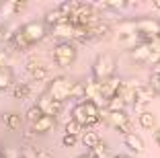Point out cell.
<instances>
[{"label": "cell", "instance_id": "1", "mask_svg": "<svg viewBox=\"0 0 160 158\" xmlns=\"http://www.w3.org/2000/svg\"><path fill=\"white\" fill-rule=\"evenodd\" d=\"M113 74H115V58H113V54H109V51L99 54V56L94 58V62H92V78L99 84H103V82H107V80L113 78Z\"/></svg>", "mask_w": 160, "mask_h": 158}, {"label": "cell", "instance_id": "2", "mask_svg": "<svg viewBox=\"0 0 160 158\" xmlns=\"http://www.w3.org/2000/svg\"><path fill=\"white\" fill-rule=\"evenodd\" d=\"M74 86H76V82H72L70 78H66V76H56L52 82L47 84V93L45 94L49 99H53V101H58V103H64L66 99L72 97Z\"/></svg>", "mask_w": 160, "mask_h": 158}, {"label": "cell", "instance_id": "3", "mask_svg": "<svg viewBox=\"0 0 160 158\" xmlns=\"http://www.w3.org/2000/svg\"><path fill=\"white\" fill-rule=\"evenodd\" d=\"M76 60V47L70 41H60L53 47V62L60 68H68L72 62Z\"/></svg>", "mask_w": 160, "mask_h": 158}, {"label": "cell", "instance_id": "4", "mask_svg": "<svg viewBox=\"0 0 160 158\" xmlns=\"http://www.w3.org/2000/svg\"><path fill=\"white\" fill-rule=\"evenodd\" d=\"M136 27H138V35L146 43L160 37V23L156 19H136Z\"/></svg>", "mask_w": 160, "mask_h": 158}, {"label": "cell", "instance_id": "5", "mask_svg": "<svg viewBox=\"0 0 160 158\" xmlns=\"http://www.w3.org/2000/svg\"><path fill=\"white\" fill-rule=\"evenodd\" d=\"M105 119H107L115 130L121 131V134H125V135L133 134L132 131V119H129V115H127L125 111H105Z\"/></svg>", "mask_w": 160, "mask_h": 158}, {"label": "cell", "instance_id": "6", "mask_svg": "<svg viewBox=\"0 0 160 158\" xmlns=\"http://www.w3.org/2000/svg\"><path fill=\"white\" fill-rule=\"evenodd\" d=\"M23 33H25V37L29 39V43H37L41 41L43 37H45V23H37V21H31V23L23 25Z\"/></svg>", "mask_w": 160, "mask_h": 158}, {"label": "cell", "instance_id": "7", "mask_svg": "<svg viewBox=\"0 0 160 158\" xmlns=\"http://www.w3.org/2000/svg\"><path fill=\"white\" fill-rule=\"evenodd\" d=\"M35 105L41 109L43 115H52V117H56V115H60V111H62V103H58V101H53V99H49L47 94L39 97Z\"/></svg>", "mask_w": 160, "mask_h": 158}, {"label": "cell", "instance_id": "8", "mask_svg": "<svg viewBox=\"0 0 160 158\" xmlns=\"http://www.w3.org/2000/svg\"><path fill=\"white\" fill-rule=\"evenodd\" d=\"M52 35H53V37H60V39H66V41H70V39L76 37V27L70 23V21H64V23L52 27Z\"/></svg>", "mask_w": 160, "mask_h": 158}, {"label": "cell", "instance_id": "9", "mask_svg": "<svg viewBox=\"0 0 160 158\" xmlns=\"http://www.w3.org/2000/svg\"><path fill=\"white\" fill-rule=\"evenodd\" d=\"M154 97H156V90L152 89L150 84H142V86L136 89V103H133V105H136L138 109H142V105L150 103Z\"/></svg>", "mask_w": 160, "mask_h": 158}, {"label": "cell", "instance_id": "10", "mask_svg": "<svg viewBox=\"0 0 160 158\" xmlns=\"http://www.w3.org/2000/svg\"><path fill=\"white\" fill-rule=\"evenodd\" d=\"M88 29V39L94 37V39H101V37H107L109 33H111V25L107 23V21H97V23H92Z\"/></svg>", "mask_w": 160, "mask_h": 158}, {"label": "cell", "instance_id": "11", "mask_svg": "<svg viewBox=\"0 0 160 158\" xmlns=\"http://www.w3.org/2000/svg\"><path fill=\"white\" fill-rule=\"evenodd\" d=\"M84 103V111H86V117H88V119H86V127L88 125H94V123H99L101 121V107L99 105H94L92 101H82Z\"/></svg>", "mask_w": 160, "mask_h": 158}, {"label": "cell", "instance_id": "12", "mask_svg": "<svg viewBox=\"0 0 160 158\" xmlns=\"http://www.w3.org/2000/svg\"><path fill=\"white\" fill-rule=\"evenodd\" d=\"M56 127V117L52 115H43L37 123H33V134H47Z\"/></svg>", "mask_w": 160, "mask_h": 158}, {"label": "cell", "instance_id": "13", "mask_svg": "<svg viewBox=\"0 0 160 158\" xmlns=\"http://www.w3.org/2000/svg\"><path fill=\"white\" fill-rule=\"evenodd\" d=\"M129 56H132V60H136V62H148V60H150V56H152L150 43H142V45L133 47V49L129 51Z\"/></svg>", "mask_w": 160, "mask_h": 158}, {"label": "cell", "instance_id": "14", "mask_svg": "<svg viewBox=\"0 0 160 158\" xmlns=\"http://www.w3.org/2000/svg\"><path fill=\"white\" fill-rule=\"evenodd\" d=\"M123 142H125V146L132 150V152H142V150H144V140L136 134H127L125 138H123Z\"/></svg>", "mask_w": 160, "mask_h": 158}, {"label": "cell", "instance_id": "15", "mask_svg": "<svg viewBox=\"0 0 160 158\" xmlns=\"http://www.w3.org/2000/svg\"><path fill=\"white\" fill-rule=\"evenodd\" d=\"M12 45L17 47L19 51H27L29 49V39L25 37V33H23V29H17V31L12 33Z\"/></svg>", "mask_w": 160, "mask_h": 158}, {"label": "cell", "instance_id": "16", "mask_svg": "<svg viewBox=\"0 0 160 158\" xmlns=\"http://www.w3.org/2000/svg\"><path fill=\"white\" fill-rule=\"evenodd\" d=\"M64 21H68V19L64 17V14H62V10H60V8H53V10H49V13L45 14L43 23H45V25H49V27H56V25L64 23Z\"/></svg>", "mask_w": 160, "mask_h": 158}, {"label": "cell", "instance_id": "17", "mask_svg": "<svg viewBox=\"0 0 160 158\" xmlns=\"http://www.w3.org/2000/svg\"><path fill=\"white\" fill-rule=\"evenodd\" d=\"M138 121H140V125L144 127V130H152V127L156 125V115L150 111H142L140 117H138Z\"/></svg>", "mask_w": 160, "mask_h": 158}, {"label": "cell", "instance_id": "18", "mask_svg": "<svg viewBox=\"0 0 160 158\" xmlns=\"http://www.w3.org/2000/svg\"><path fill=\"white\" fill-rule=\"evenodd\" d=\"M27 70L31 72V76H33L35 80H43L47 76V68H45V66L35 64V62H29V64H27Z\"/></svg>", "mask_w": 160, "mask_h": 158}, {"label": "cell", "instance_id": "19", "mask_svg": "<svg viewBox=\"0 0 160 158\" xmlns=\"http://www.w3.org/2000/svg\"><path fill=\"white\" fill-rule=\"evenodd\" d=\"M10 84H12V70L4 66V68H0V90L8 89Z\"/></svg>", "mask_w": 160, "mask_h": 158}, {"label": "cell", "instance_id": "20", "mask_svg": "<svg viewBox=\"0 0 160 158\" xmlns=\"http://www.w3.org/2000/svg\"><path fill=\"white\" fill-rule=\"evenodd\" d=\"M99 142H101V138H99V134H97V131H84V134H82V144H84L86 148L92 150L94 146L99 144Z\"/></svg>", "mask_w": 160, "mask_h": 158}, {"label": "cell", "instance_id": "21", "mask_svg": "<svg viewBox=\"0 0 160 158\" xmlns=\"http://www.w3.org/2000/svg\"><path fill=\"white\" fill-rule=\"evenodd\" d=\"M72 119L78 121V123H82V125L86 127V119H88V117H86V111H84V103H78V105L74 107V111H72Z\"/></svg>", "mask_w": 160, "mask_h": 158}, {"label": "cell", "instance_id": "22", "mask_svg": "<svg viewBox=\"0 0 160 158\" xmlns=\"http://www.w3.org/2000/svg\"><path fill=\"white\" fill-rule=\"evenodd\" d=\"M64 130H66L68 135H76V138H78V134H84V125H82V123H78V121H74V119L68 121Z\"/></svg>", "mask_w": 160, "mask_h": 158}, {"label": "cell", "instance_id": "23", "mask_svg": "<svg viewBox=\"0 0 160 158\" xmlns=\"http://www.w3.org/2000/svg\"><path fill=\"white\" fill-rule=\"evenodd\" d=\"M29 93H31V86H29L27 82H19V84L12 89V97H14V99H27Z\"/></svg>", "mask_w": 160, "mask_h": 158}, {"label": "cell", "instance_id": "24", "mask_svg": "<svg viewBox=\"0 0 160 158\" xmlns=\"http://www.w3.org/2000/svg\"><path fill=\"white\" fill-rule=\"evenodd\" d=\"M4 123H6L8 130H21V125H23L21 115H17V113H8V115L4 117Z\"/></svg>", "mask_w": 160, "mask_h": 158}, {"label": "cell", "instance_id": "25", "mask_svg": "<svg viewBox=\"0 0 160 158\" xmlns=\"http://www.w3.org/2000/svg\"><path fill=\"white\" fill-rule=\"evenodd\" d=\"M125 105H127V103L123 101V97H121V94H117V97H113L111 101L107 103V111H123Z\"/></svg>", "mask_w": 160, "mask_h": 158}, {"label": "cell", "instance_id": "26", "mask_svg": "<svg viewBox=\"0 0 160 158\" xmlns=\"http://www.w3.org/2000/svg\"><path fill=\"white\" fill-rule=\"evenodd\" d=\"M90 156H92V158H107L109 156V148H107V144H105L103 140L90 150Z\"/></svg>", "mask_w": 160, "mask_h": 158}, {"label": "cell", "instance_id": "27", "mask_svg": "<svg viewBox=\"0 0 160 158\" xmlns=\"http://www.w3.org/2000/svg\"><path fill=\"white\" fill-rule=\"evenodd\" d=\"M25 117H27V121H31V125H33V123H37V121L43 117V113H41V109H39L37 105H33V107H29V109H27Z\"/></svg>", "mask_w": 160, "mask_h": 158}, {"label": "cell", "instance_id": "28", "mask_svg": "<svg viewBox=\"0 0 160 158\" xmlns=\"http://www.w3.org/2000/svg\"><path fill=\"white\" fill-rule=\"evenodd\" d=\"M0 14H2V17H10V14H14V0H6V2H2V4H0Z\"/></svg>", "mask_w": 160, "mask_h": 158}, {"label": "cell", "instance_id": "29", "mask_svg": "<svg viewBox=\"0 0 160 158\" xmlns=\"http://www.w3.org/2000/svg\"><path fill=\"white\" fill-rule=\"evenodd\" d=\"M76 140H78L76 135H68V134H64V138H62V144L68 146V148H72V146L76 144Z\"/></svg>", "mask_w": 160, "mask_h": 158}, {"label": "cell", "instance_id": "30", "mask_svg": "<svg viewBox=\"0 0 160 158\" xmlns=\"http://www.w3.org/2000/svg\"><path fill=\"white\" fill-rule=\"evenodd\" d=\"M25 6H27V2H19V0H14V13H21Z\"/></svg>", "mask_w": 160, "mask_h": 158}, {"label": "cell", "instance_id": "31", "mask_svg": "<svg viewBox=\"0 0 160 158\" xmlns=\"http://www.w3.org/2000/svg\"><path fill=\"white\" fill-rule=\"evenodd\" d=\"M37 158H52V152H47V150H37Z\"/></svg>", "mask_w": 160, "mask_h": 158}, {"label": "cell", "instance_id": "32", "mask_svg": "<svg viewBox=\"0 0 160 158\" xmlns=\"http://www.w3.org/2000/svg\"><path fill=\"white\" fill-rule=\"evenodd\" d=\"M4 64H6V51L0 49V68H4Z\"/></svg>", "mask_w": 160, "mask_h": 158}, {"label": "cell", "instance_id": "33", "mask_svg": "<svg viewBox=\"0 0 160 158\" xmlns=\"http://www.w3.org/2000/svg\"><path fill=\"white\" fill-rule=\"evenodd\" d=\"M154 140H156V144L160 146V130H156V131H154Z\"/></svg>", "mask_w": 160, "mask_h": 158}, {"label": "cell", "instance_id": "34", "mask_svg": "<svg viewBox=\"0 0 160 158\" xmlns=\"http://www.w3.org/2000/svg\"><path fill=\"white\" fill-rule=\"evenodd\" d=\"M113 158H129L127 154H117V156H113Z\"/></svg>", "mask_w": 160, "mask_h": 158}, {"label": "cell", "instance_id": "35", "mask_svg": "<svg viewBox=\"0 0 160 158\" xmlns=\"http://www.w3.org/2000/svg\"><path fill=\"white\" fill-rule=\"evenodd\" d=\"M78 158H92V156H90V152H88V154H84V156H78Z\"/></svg>", "mask_w": 160, "mask_h": 158}, {"label": "cell", "instance_id": "36", "mask_svg": "<svg viewBox=\"0 0 160 158\" xmlns=\"http://www.w3.org/2000/svg\"><path fill=\"white\" fill-rule=\"evenodd\" d=\"M154 6H156V8H160V0H156V2H154Z\"/></svg>", "mask_w": 160, "mask_h": 158}, {"label": "cell", "instance_id": "37", "mask_svg": "<svg viewBox=\"0 0 160 158\" xmlns=\"http://www.w3.org/2000/svg\"><path fill=\"white\" fill-rule=\"evenodd\" d=\"M0 39H2V27H0Z\"/></svg>", "mask_w": 160, "mask_h": 158}, {"label": "cell", "instance_id": "38", "mask_svg": "<svg viewBox=\"0 0 160 158\" xmlns=\"http://www.w3.org/2000/svg\"><path fill=\"white\" fill-rule=\"evenodd\" d=\"M158 93H160V86H158Z\"/></svg>", "mask_w": 160, "mask_h": 158}, {"label": "cell", "instance_id": "39", "mask_svg": "<svg viewBox=\"0 0 160 158\" xmlns=\"http://www.w3.org/2000/svg\"><path fill=\"white\" fill-rule=\"evenodd\" d=\"M19 158H23V156H19Z\"/></svg>", "mask_w": 160, "mask_h": 158}]
</instances>
